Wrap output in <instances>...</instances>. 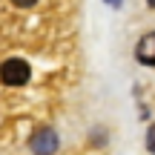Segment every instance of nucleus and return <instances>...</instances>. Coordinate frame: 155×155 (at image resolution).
I'll list each match as a JSON object with an SVG mask.
<instances>
[{
    "instance_id": "nucleus-2",
    "label": "nucleus",
    "mask_w": 155,
    "mask_h": 155,
    "mask_svg": "<svg viewBox=\"0 0 155 155\" xmlns=\"http://www.w3.org/2000/svg\"><path fill=\"white\" fill-rule=\"evenodd\" d=\"M29 152L32 155H55L61 150V135H58L55 127H40L32 132V138L26 141Z\"/></svg>"
},
{
    "instance_id": "nucleus-4",
    "label": "nucleus",
    "mask_w": 155,
    "mask_h": 155,
    "mask_svg": "<svg viewBox=\"0 0 155 155\" xmlns=\"http://www.w3.org/2000/svg\"><path fill=\"white\" fill-rule=\"evenodd\" d=\"M147 150L155 155V124H152L150 129H147Z\"/></svg>"
},
{
    "instance_id": "nucleus-6",
    "label": "nucleus",
    "mask_w": 155,
    "mask_h": 155,
    "mask_svg": "<svg viewBox=\"0 0 155 155\" xmlns=\"http://www.w3.org/2000/svg\"><path fill=\"white\" fill-rule=\"evenodd\" d=\"M147 6H150V9H155V0H147Z\"/></svg>"
},
{
    "instance_id": "nucleus-5",
    "label": "nucleus",
    "mask_w": 155,
    "mask_h": 155,
    "mask_svg": "<svg viewBox=\"0 0 155 155\" xmlns=\"http://www.w3.org/2000/svg\"><path fill=\"white\" fill-rule=\"evenodd\" d=\"M104 3H109V6H115V9H118V6H121L124 0H104Z\"/></svg>"
},
{
    "instance_id": "nucleus-3",
    "label": "nucleus",
    "mask_w": 155,
    "mask_h": 155,
    "mask_svg": "<svg viewBox=\"0 0 155 155\" xmlns=\"http://www.w3.org/2000/svg\"><path fill=\"white\" fill-rule=\"evenodd\" d=\"M135 58L144 66H155V32H147L135 46Z\"/></svg>"
},
{
    "instance_id": "nucleus-1",
    "label": "nucleus",
    "mask_w": 155,
    "mask_h": 155,
    "mask_svg": "<svg viewBox=\"0 0 155 155\" xmlns=\"http://www.w3.org/2000/svg\"><path fill=\"white\" fill-rule=\"evenodd\" d=\"M81 0H0V121L29 129L52 127L83 78Z\"/></svg>"
}]
</instances>
